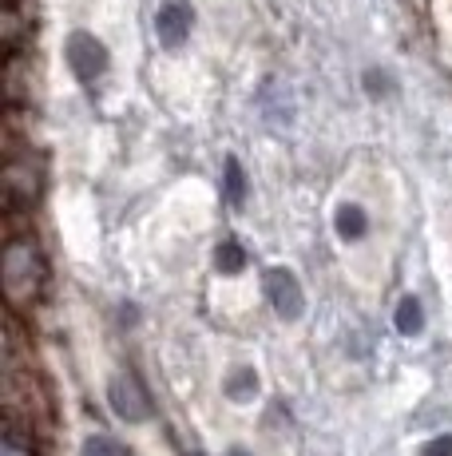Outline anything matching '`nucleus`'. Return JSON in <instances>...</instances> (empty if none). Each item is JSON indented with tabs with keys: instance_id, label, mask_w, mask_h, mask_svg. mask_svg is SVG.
I'll return each mask as SVG.
<instances>
[{
	"instance_id": "obj_1",
	"label": "nucleus",
	"mask_w": 452,
	"mask_h": 456,
	"mask_svg": "<svg viewBox=\"0 0 452 456\" xmlns=\"http://www.w3.org/2000/svg\"><path fill=\"white\" fill-rule=\"evenodd\" d=\"M48 266L40 258V247L32 234H12L4 247V294L12 310H28L44 290Z\"/></svg>"
},
{
	"instance_id": "obj_2",
	"label": "nucleus",
	"mask_w": 452,
	"mask_h": 456,
	"mask_svg": "<svg viewBox=\"0 0 452 456\" xmlns=\"http://www.w3.org/2000/svg\"><path fill=\"white\" fill-rule=\"evenodd\" d=\"M4 409H8V420H28V428L44 425V417H48L44 389H40L32 365H24L20 357H16L12 338H8V346H4Z\"/></svg>"
},
{
	"instance_id": "obj_3",
	"label": "nucleus",
	"mask_w": 452,
	"mask_h": 456,
	"mask_svg": "<svg viewBox=\"0 0 452 456\" xmlns=\"http://www.w3.org/2000/svg\"><path fill=\"white\" fill-rule=\"evenodd\" d=\"M40 195V171L32 167V155H20L16 147H8V163H4V199L8 210H32Z\"/></svg>"
},
{
	"instance_id": "obj_4",
	"label": "nucleus",
	"mask_w": 452,
	"mask_h": 456,
	"mask_svg": "<svg viewBox=\"0 0 452 456\" xmlns=\"http://www.w3.org/2000/svg\"><path fill=\"white\" fill-rule=\"evenodd\" d=\"M108 401H111V413L124 417L127 425H139V420L151 417V397H147L143 381L135 373H119L108 385Z\"/></svg>"
},
{
	"instance_id": "obj_5",
	"label": "nucleus",
	"mask_w": 452,
	"mask_h": 456,
	"mask_svg": "<svg viewBox=\"0 0 452 456\" xmlns=\"http://www.w3.org/2000/svg\"><path fill=\"white\" fill-rule=\"evenodd\" d=\"M68 64H72L80 84H95L108 72V48L95 37H88V32H76V37L68 40Z\"/></svg>"
},
{
	"instance_id": "obj_6",
	"label": "nucleus",
	"mask_w": 452,
	"mask_h": 456,
	"mask_svg": "<svg viewBox=\"0 0 452 456\" xmlns=\"http://www.w3.org/2000/svg\"><path fill=\"white\" fill-rule=\"evenodd\" d=\"M266 297H270V305L278 310V318H286V322H298L306 314V294H302L298 278L282 266H274L266 274Z\"/></svg>"
},
{
	"instance_id": "obj_7",
	"label": "nucleus",
	"mask_w": 452,
	"mask_h": 456,
	"mask_svg": "<svg viewBox=\"0 0 452 456\" xmlns=\"http://www.w3.org/2000/svg\"><path fill=\"white\" fill-rule=\"evenodd\" d=\"M155 32H159L163 48H179L190 37V12L182 4H163L159 16H155Z\"/></svg>"
},
{
	"instance_id": "obj_8",
	"label": "nucleus",
	"mask_w": 452,
	"mask_h": 456,
	"mask_svg": "<svg viewBox=\"0 0 452 456\" xmlns=\"http://www.w3.org/2000/svg\"><path fill=\"white\" fill-rule=\"evenodd\" d=\"M334 226H337V234H342L345 242H353V239H361V234L369 231V218H365V210H361V207L345 203V207H337Z\"/></svg>"
},
{
	"instance_id": "obj_9",
	"label": "nucleus",
	"mask_w": 452,
	"mask_h": 456,
	"mask_svg": "<svg viewBox=\"0 0 452 456\" xmlns=\"http://www.w3.org/2000/svg\"><path fill=\"white\" fill-rule=\"evenodd\" d=\"M397 330L405 333V338H413V333H421V326H424V314H421V302L416 297H405L401 305H397Z\"/></svg>"
},
{
	"instance_id": "obj_10",
	"label": "nucleus",
	"mask_w": 452,
	"mask_h": 456,
	"mask_svg": "<svg viewBox=\"0 0 452 456\" xmlns=\"http://www.w3.org/2000/svg\"><path fill=\"white\" fill-rule=\"evenodd\" d=\"M214 262H219L222 274H242V266H246V250H242L234 239H226L219 247V254H214Z\"/></svg>"
},
{
	"instance_id": "obj_11",
	"label": "nucleus",
	"mask_w": 452,
	"mask_h": 456,
	"mask_svg": "<svg viewBox=\"0 0 452 456\" xmlns=\"http://www.w3.org/2000/svg\"><path fill=\"white\" fill-rule=\"evenodd\" d=\"M226 393H230V401H246V397H254L258 393V377L254 370H238L226 381Z\"/></svg>"
},
{
	"instance_id": "obj_12",
	"label": "nucleus",
	"mask_w": 452,
	"mask_h": 456,
	"mask_svg": "<svg viewBox=\"0 0 452 456\" xmlns=\"http://www.w3.org/2000/svg\"><path fill=\"white\" fill-rule=\"evenodd\" d=\"M242 195H246V175H242V163L226 159V199H230V203H242Z\"/></svg>"
},
{
	"instance_id": "obj_13",
	"label": "nucleus",
	"mask_w": 452,
	"mask_h": 456,
	"mask_svg": "<svg viewBox=\"0 0 452 456\" xmlns=\"http://www.w3.org/2000/svg\"><path fill=\"white\" fill-rule=\"evenodd\" d=\"M84 456H127V449L111 436H92V441H84Z\"/></svg>"
},
{
	"instance_id": "obj_14",
	"label": "nucleus",
	"mask_w": 452,
	"mask_h": 456,
	"mask_svg": "<svg viewBox=\"0 0 452 456\" xmlns=\"http://www.w3.org/2000/svg\"><path fill=\"white\" fill-rule=\"evenodd\" d=\"M421 456H452V436H437L421 449Z\"/></svg>"
},
{
	"instance_id": "obj_15",
	"label": "nucleus",
	"mask_w": 452,
	"mask_h": 456,
	"mask_svg": "<svg viewBox=\"0 0 452 456\" xmlns=\"http://www.w3.org/2000/svg\"><path fill=\"white\" fill-rule=\"evenodd\" d=\"M365 87H369V95H381L389 87L385 76H377V72H365Z\"/></svg>"
},
{
	"instance_id": "obj_16",
	"label": "nucleus",
	"mask_w": 452,
	"mask_h": 456,
	"mask_svg": "<svg viewBox=\"0 0 452 456\" xmlns=\"http://www.w3.org/2000/svg\"><path fill=\"white\" fill-rule=\"evenodd\" d=\"M4 456H20V452H16V444H12V441H8V449H4Z\"/></svg>"
},
{
	"instance_id": "obj_17",
	"label": "nucleus",
	"mask_w": 452,
	"mask_h": 456,
	"mask_svg": "<svg viewBox=\"0 0 452 456\" xmlns=\"http://www.w3.org/2000/svg\"><path fill=\"white\" fill-rule=\"evenodd\" d=\"M234 456H246V452H234Z\"/></svg>"
}]
</instances>
